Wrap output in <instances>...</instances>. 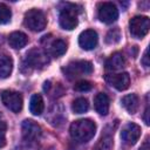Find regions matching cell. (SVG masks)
Wrapping results in <instances>:
<instances>
[{"label":"cell","instance_id":"cell-1","mask_svg":"<svg viewBox=\"0 0 150 150\" xmlns=\"http://www.w3.org/2000/svg\"><path fill=\"white\" fill-rule=\"evenodd\" d=\"M96 131V124L89 118H81L74 121L70 124L69 134L71 138L79 143H86L90 141Z\"/></svg>","mask_w":150,"mask_h":150},{"label":"cell","instance_id":"cell-2","mask_svg":"<svg viewBox=\"0 0 150 150\" xmlns=\"http://www.w3.org/2000/svg\"><path fill=\"white\" fill-rule=\"evenodd\" d=\"M25 26L33 32H41L46 28L47 19L42 11L33 8L25 14Z\"/></svg>","mask_w":150,"mask_h":150},{"label":"cell","instance_id":"cell-3","mask_svg":"<svg viewBox=\"0 0 150 150\" xmlns=\"http://www.w3.org/2000/svg\"><path fill=\"white\" fill-rule=\"evenodd\" d=\"M63 73L69 80H73L75 77L82 76V75H88L93 71V64L89 61L86 60H80V61H74L67 64L63 69Z\"/></svg>","mask_w":150,"mask_h":150},{"label":"cell","instance_id":"cell-4","mask_svg":"<svg viewBox=\"0 0 150 150\" xmlns=\"http://www.w3.org/2000/svg\"><path fill=\"white\" fill-rule=\"evenodd\" d=\"M149 28H150V20L148 16L137 15L129 21L130 33L136 39H143L148 34Z\"/></svg>","mask_w":150,"mask_h":150},{"label":"cell","instance_id":"cell-5","mask_svg":"<svg viewBox=\"0 0 150 150\" xmlns=\"http://www.w3.org/2000/svg\"><path fill=\"white\" fill-rule=\"evenodd\" d=\"M1 96V102L6 108H8L13 112H19L22 109L23 100L20 93L14 91V90H2L0 93Z\"/></svg>","mask_w":150,"mask_h":150},{"label":"cell","instance_id":"cell-6","mask_svg":"<svg viewBox=\"0 0 150 150\" xmlns=\"http://www.w3.org/2000/svg\"><path fill=\"white\" fill-rule=\"evenodd\" d=\"M98 19L104 23H112L118 18V11L112 2H102L97 11Z\"/></svg>","mask_w":150,"mask_h":150},{"label":"cell","instance_id":"cell-7","mask_svg":"<svg viewBox=\"0 0 150 150\" xmlns=\"http://www.w3.org/2000/svg\"><path fill=\"white\" fill-rule=\"evenodd\" d=\"M60 26L63 29L71 30L77 26V15L74 7H66L61 11L59 16Z\"/></svg>","mask_w":150,"mask_h":150},{"label":"cell","instance_id":"cell-8","mask_svg":"<svg viewBox=\"0 0 150 150\" xmlns=\"http://www.w3.org/2000/svg\"><path fill=\"white\" fill-rule=\"evenodd\" d=\"M22 137L26 142H34L41 135V128L38 123L32 120H25L21 125Z\"/></svg>","mask_w":150,"mask_h":150},{"label":"cell","instance_id":"cell-9","mask_svg":"<svg viewBox=\"0 0 150 150\" xmlns=\"http://www.w3.org/2000/svg\"><path fill=\"white\" fill-rule=\"evenodd\" d=\"M141 127L136 123H128L121 131V138L127 145H134L141 136Z\"/></svg>","mask_w":150,"mask_h":150},{"label":"cell","instance_id":"cell-10","mask_svg":"<svg viewBox=\"0 0 150 150\" xmlns=\"http://www.w3.org/2000/svg\"><path fill=\"white\" fill-rule=\"evenodd\" d=\"M98 35L94 29H86L79 36V45L84 50H91L97 46Z\"/></svg>","mask_w":150,"mask_h":150},{"label":"cell","instance_id":"cell-11","mask_svg":"<svg viewBox=\"0 0 150 150\" xmlns=\"http://www.w3.org/2000/svg\"><path fill=\"white\" fill-rule=\"evenodd\" d=\"M105 81L116 88L117 90H125L130 86V76L128 73H120V74H109L105 75Z\"/></svg>","mask_w":150,"mask_h":150},{"label":"cell","instance_id":"cell-12","mask_svg":"<svg viewBox=\"0 0 150 150\" xmlns=\"http://www.w3.org/2000/svg\"><path fill=\"white\" fill-rule=\"evenodd\" d=\"M27 62L32 66V67H42L46 63H48V56L46 53H43L41 49H32L27 53L26 56Z\"/></svg>","mask_w":150,"mask_h":150},{"label":"cell","instance_id":"cell-13","mask_svg":"<svg viewBox=\"0 0 150 150\" xmlns=\"http://www.w3.org/2000/svg\"><path fill=\"white\" fill-rule=\"evenodd\" d=\"M109 105H110V101L107 94L104 93H98L95 98H94V107L95 110L100 114V115H107L109 111Z\"/></svg>","mask_w":150,"mask_h":150},{"label":"cell","instance_id":"cell-14","mask_svg":"<svg viewBox=\"0 0 150 150\" xmlns=\"http://www.w3.org/2000/svg\"><path fill=\"white\" fill-rule=\"evenodd\" d=\"M28 42V38L22 32H13L8 36V43L14 49H20L25 47Z\"/></svg>","mask_w":150,"mask_h":150},{"label":"cell","instance_id":"cell-15","mask_svg":"<svg viewBox=\"0 0 150 150\" xmlns=\"http://www.w3.org/2000/svg\"><path fill=\"white\" fill-rule=\"evenodd\" d=\"M121 102H122V105L127 109V111L129 114H135L138 110L139 98H138V96L136 94H128V95L123 96Z\"/></svg>","mask_w":150,"mask_h":150},{"label":"cell","instance_id":"cell-16","mask_svg":"<svg viewBox=\"0 0 150 150\" xmlns=\"http://www.w3.org/2000/svg\"><path fill=\"white\" fill-rule=\"evenodd\" d=\"M123 66H124V56L120 52L114 53L105 61V69L107 70H118Z\"/></svg>","mask_w":150,"mask_h":150},{"label":"cell","instance_id":"cell-17","mask_svg":"<svg viewBox=\"0 0 150 150\" xmlns=\"http://www.w3.org/2000/svg\"><path fill=\"white\" fill-rule=\"evenodd\" d=\"M13 69V60L8 55H0V79H7Z\"/></svg>","mask_w":150,"mask_h":150},{"label":"cell","instance_id":"cell-18","mask_svg":"<svg viewBox=\"0 0 150 150\" xmlns=\"http://www.w3.org/2000/svg\"><path fill=\"white\" fill-rule=\"evenodd\" d=\"M43 109H45V104H43V100H42V96L40 94H34L32 97H30V101H29V110L33 115H41L43 112Z\"/></svg>","mask_w":150,"mask_h":150},{"label":"cell","instance_id":"cell-19","mask_svg":"<svg viewBox=\"0 0 150 150\" xmlns=\"http://www.w3.org/2000/svg\"><path fill=\"white\" fill-rule=\"evenodd\" d=\"M112 146H114V141L111 134H104L94 145L93 150H112Z\"/></svg>","mask_w":150,"mask_h":150},{"label":"cell","instance_id":"cell-20","mask_svg":"<svg viewBox=\"0 0 150 150\" xmlns=\"http://www.w3.org/2000/svg\"><path fill=\"white\" fill-rule=\"evenodd\" d=\"M67 50V43L62 40V39H56L55 41H53L52 46H50V52L53 54V56L59 57L62 56Z\"/></svg>","mask_w":150,"mask_h":150},{"label":"cell","instance_id":"cell-21","mask_svg":"<svg viewBox=\"0 0 150 150\" xmlns=\"http://www.w3.org/2000/svg\"><path fill=\"white\" fill-rule=\"evenodd\" d=\"M71 109L75 114H83L89 109V103L84 97H79L74 100L71 104Z\"/></svg>","mask_w":150,"mask_h":150},{"label":"cell","instance_id":"cell-22","mask_svg":"<svg viewBox=\"0 0 150 150\" xmlns=\"http://www.w3.org/2000/svg\"><path fill=\"white\" fill-rule=\"evenodd\" d=\"M121 40V30L120 28H111L107 35H105V42L108 45H114V43H117L118 41Z\"/></svg>","mask_w":150,"mask_h":150},{"label":"cell","instance_id":"cell-23","mask_svg":"<svg viewBox=\"0 0 150 150\" xmlns=\"http://www.w3.org/2000/svg\"><path fill=\"white\" fill-rule=\"evenodd\" d=\"M12 12L8 6L5 4H0V23H7L11 21Z\"/></svg>","mask_w":150,"mask_h":150},{"label":"cell","instance_id":"cell-24","mask_svg":"<svg viewBox=\"0 0 150 150\" xmlns=\"http://www.w3.org/2000/svg\"><path fill=\"white\" fill-rule=\"evenodd\" d=\"M91 88H93V84L89 81H86V80H81V81H79L74 84V89L77 90V91H88Z\"/></svg>","mask_w":150,"mask_h":150},{"label":"cell","instance_id":"cell-25","mask_svg":"<svg viewBox=\"0 0 150 150\" xmlns=\"http://www.w3.org/2000/svg\"><path fill=\"white\" fill-rule=\"evenodd\" d=\"M6 131L7 124L4 121H0V148H4L6 145Z\"/></svg>","mask_w":150,"mask_h":150},{"label":"cell","instance_id":"cell-26","mask_svg":"<svg viewBox=\"0 0 150 150\" xmlns=\"http://www.w3.org/2000/svg\"><path fill=\"white\" fill-rule=\"evenodd\" d=\"M148 49H145V52H144V55H143V57H142V63L145 66V67H149V64H150V62H149V56H148Z\"/></svg>","mask_w":150,"mask_h":150},{"label":"cell","instance_id":"cell-27","mask_svg":"<svg viewBox=\"0 0 150 150\" xmlns=\"http://www.w3.org/2000/svg\"><path fill=\"white\" fill-rule=\"evenodd\" d=\"M148 115H149V104H146V108H145V111H144V121H145V124H148L149 125V117H148Z\"/></svg>","mask_w":150,"mask_h":150},{"label":"cell","instance_id":"cell-28","mask_svg":"<svg viewBox=\"0 0 150 150\" xmlns=\"http://www.w3.org/2000/svg\"><path fill=\"white\" fill-rule=\"evenodd\" d=\"M139 150H150V145H149V139H148V138H146L145 142L142 144V146H141Z\"/></svg>","mask_w":150,"mask_h":150}]
</instances>
